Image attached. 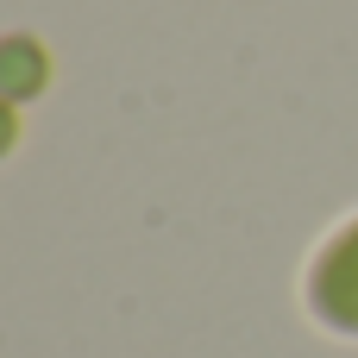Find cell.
<instances>
[{
	"label": "cell",
	"instance_id": "1",
	"mask_svg": "<svg viewBox=\"0 0 358 358\" xmlns=\"http://www.w3.org/2000/svg\"><path fill=\"white\" fill-rule=\"evenodd\" d=\"M315 315L340 334H358V227H346L315 264Z\"/></svg>",
	"mask_w": 358,
	"mask_h": 358
}]
</instances>
